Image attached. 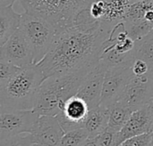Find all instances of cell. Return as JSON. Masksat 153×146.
Returning <instances> with one entry per match:
<instances>
[{"instance_id": "obj_23", "label": "cell", "mask_w": 153, "mask_h": 146, "mask_svg": "<svg viewBox=\"0 0 153 146\" xmlns=\"http://www.w3.org/2000/svg\"><path fill=\"white\" fill-rule=\"evenodd\" d=\"M152 136V132L136 136L126 139L119 146H150Z\"/></svg>"}, {"instance_id": "obj_14", "label": "cell", "mask_w": 153, "mask_h": 146, "mask_svg": "<svg viewBox=\"0 0 153 146\" xmlns=\"http://www.w3.org/2000/svg\"><path fill=\"white\" fill-rule=\"evenodd\" d=\"M22 14L16 12L13 6L0 7V46L20 29Z\"/></svg>"}, {"instance_id": "obj_11", "label": "cell", "mask_w": 153, "mask_h": 146, "mask_svg": "<svg viewBox=\"0 0 153 146\" xmlns=\"http://www.w3.org/2000/svg\"><path fill=\"white\" fill-rule=\"evenodd\" d=\"M89 112L90 108L86 102L75 95L65 102L63 109L56 117L66 133L83 128Z\"/></svg>"}, {"instance_id": "obj_3", "label": "cell", "mask_w": 153, "mask_h": 146, "mask_svg": "<svg viewBox=\"0 0 153 146\" xmlns=\"http://www.w3.org/2000/svg\"><path fill=\"white\" fill-rule=\"evenodd\" d=\"M45 79L39 63L21 67L12 78L0 85V108L33 110Z\"/></svg>"}, {"instance_id": "obj_27", "label": "cell", "mask_w": 153, "mask_h": 146, "mask_svg": "<svg viewBox=\"0 0 153 146\" xmlns=\"http://www.w3.org/2000/svg\"><path fill=\"white\" fill-rule=\"evenodd\" d=\"M149 108H150V112H151V115H152V132H153V97L152 99L150 101V103H148Z\"/></svg>"}, {"instance_id": "obj_8", "label": "cell", "mask_w": 153, "mask_h": 146, "mask_svg": "<svg viewBox=\"0 0 153 146\" xmlns=\"http://www.w3.org/2000/svg\"><path fill=\"white\" fill-rule=\"evenodd\" d=\"M132 67H111L106 71L100 105L108 108L117 103L133 77Z\"/></svg>"}, {"instance_id": "obj_26", "label": "cell", "mask_w": 153, "mask_h": 146, "mask_svg": "<svg viewBox=\"0 0 153 146\" xmlns=\"http://www.w3.org/2000/svg\"><path fill=\"white\" fill-rule=\"evenodd\" d=\"M82 146H98V142H97V138L93 137V138H89L87 140V142Z\"/></svg>"}, {"instance_id": "obj_2", "label": "cell", "mask_w": 153, "mask_h": 146, "mask_svg": "<svg viewBox=\"0 0 153 146\" xmlns=\"http://www.w3.org/2000/svg\"><path fill=\"white\" fill-rule=\"evenodd\" d=\"M97 0H20L24 12L42 17L54 25L57 33L71 27L91 24V4Z\"/></svg>"}, {"instance_id": "obj_20", "label": "cell", "mask_w": 153, "mask_h": 146, "mask_svg": "<svg viewBox=\"0 0 153 146\" xmlns=\"http://www.w3.org/2000/svg\"><path fill=\"white\" fill-rule=\"evenodd\" d=\"M34 143L32 134H22L0 140V146H30Z\"/></svg>"}, {"instance_id": "obj_4", "label": "cell", "mask_w": 153, "mask_h": 146, "mask_svg": "<svg viewBox=\"0 0 153 146\" xmlns=\"http://www.w3.org/2000/svg\"><path fill=\"white\" fill-rule=\"evenodd\" d=\"M92 69L46 79L40 86L34 110L39 115L56 116L65 102L77 94L84 78Z\"/></svg>"}, {"instance_id": "obj_12", "label": "cell", "mask_w": 153, "mask_h": 146, "mask_svg": "<svg viewBox=\"0 0 153 146\" xmlns=\"http://www.w3.org/2000/svg\"><path fill=\"white\" fill-rule=\"evenodd\" d=\"M152 132V121L149 105H144L133 112L124 128L117 134V143L120 145L128 138Z\"/></svg>"}, {"instance_id": "obj_18", "label": "cell", "mask_w": 153, "mask_h": 146, "mask_svg": "<svg viewBox=\"0 0 153 146\" xmlns=\"http://www.w3.org/2000/svg\"><path fill=\"white\" fill-rule=\"evenodd\" d=\"M134 59H142L147 62L153 73V29L141 39L135 41L134 48Z\"/></svg>"}, {"instance_id": "obj_6", "label": "cell", "mask_w": 153, "mask_h": 146, "mask_svg": "<svg viewBox=\"0 0 153 146\" xmlns=\"http://www.w3.org/2000/svg\"><path fill=\"white\" fill-rule=\"evenodd\" d=\"M40 115L33 110L0 108V140L12 136L32 134Z\"/></svg>"}, {"instance_id": "obj_1", "label": "cell", "mask_w": 153, "mask_h": 146, "mask_svg": "<svg viewBox=\"0 0 153 146\" xmlns=\"http://www.w3.org/2000/svg\"><path fill=\"white\" fill-rule=\"evenodd\" d=\"M115 26L100 21L58 32L45 57L38 62L45 78L92 69Z\"/></svg>"}, {"instance_id": "obj_17", "label": "cell", "mask_w": 153, "mask_h": 146, "mask_svg": "<svg viewBox=\"0 0 153 146\" xmlns=\"http://www.w3.org/2000/svg\"><path fill=\"white\" fill-rule=\"evenodd\" d=\"M108 110L109 118L108 128L118 133L129 120L134 110L122 104L119 102H117L111 106H109Z\"/></svg>"}, {"instance_id": "obj_5", "label": "cell", "mask_w": 153, "mask_h": 146, "mask_svg": "<svg viewBox=\"0 0 153 146\" xmlns=\"http://www.w3.org/2000/svg\"><path fill=\"white\" fill-rule=\"evenodd\" d=\"M20 30L32 49L34 63L39 62L48 52L57 34L56 28L48 20L24 12L22 13Z\"/></svg>"}, {"instance_id": "obj_19", "label": "cell", "mask_w": 153, "mask_h": 146, "mask_svg": "<svg viewBox=\"0 0 153 146\" xmlns=\"http://www.w3.org/2000/svg\"><path fill=\"white\" fill-rule=\"evenodd\" d=\"M90 138L84 128H77L65 133L60 146H82Z\"/></svg>"}, {"instance_id": "obj_10", "label": "cell", "mask_w": 153, "mask_h": 146, "mask_svg": "<svg viewBox=\"0 0 153 146\" xmlns=\"http://www.w3.org/2000/svg\"><path fill=\"white\" fill-rule=\"evenodd\" d=\"M108 67L101 61H99L86 75L76 94V95L86 102L90 111L100 105L103 82Z\"/></svg>"}, {"instance_id": "obj_15", "label": "cell", "mask_w": 153, "mask_h": 146, "mask_svg": "<svg viewBox=\"0 0 153 146\" xmlns=\"http://www.w3.org/2000/svg\"><path fill=\"white\" fill-rule=\"evenodd\" d=\"M109 110L107 107L100 105L99 107L90 111L83 128L87 130L90 138H93L100 135L108 124Z\"/></svg>"}, {"instance_id": "obj_25", "label": "cell", "mask_w": 153, "mask_h": 146, "mask_svg": "<svg viewBox=\"0 0 153 146\" xmlns=\"http://www.w3.org/2000/svg\"><path fill=\"white\" fill-rule=\"evenodd\" d=\"M16 0H0V7H6V6H13V3Z\"/></svg>"}, {"instance_id": "obj_21", "label": "cell", "mask_w": 153, "mask_h": 146, "mask_svg": "<svg viewBox=\"0 0 153 146\" xmlns=\"http://www.w3.org/2000/svg\"><path fill=\"white\" fill-rule=\"evenodd\" d=\"M117 132L106 128L100 135L96 136L98 146H119L117 143Z\"/></svg>"}, {"instance_id": "obj_29", "label": "cell", "mask_w": 153, "mask_h": 146, "mask_svg": "<svg viewBox=\"0 0 153 146\" xmlns=\"http://www.w3.org/2000/svg\"><path fill=\"white\" fill-rule=\"evenodd\" d=\"M30 146H42V145H39V144H32Z\"/></svg>"}, {"instance_id": "obj_22", "label": "cell", "mask_w": 153, "mask_h": 146, "mask_svg": "<svg viewBox=\"0 0 153 146\" xmlns=\"http://www.w3.org/2000/svg\"><path fill=\"white\" fill-rule=\"evenodd\" d=\"M20 68L21 67L0 59V85L5 83L10 78H12Z\"/></svg>"}, {"instance_id": "obj_7", "label": "cell", "mask_w": 153, "mask_h": 146, "mask_svg": "<svg viewBox=\"0 0 153 146\" xmlns=\"http://www.w3.org/2000/svg\"><path fill=\"white\" fill-rule=\"evenodd\" d=\"M153 97V73L133 75L117 102L135 111L147 105Z\"/></svg>"}, {"instance_id": "obj_24", "label": "cell", "mask_w": 153, "mask_h": 146, "mask_svg": "<svg viewBox=\"0 0 153 146\" xmlns=\"http://www.w3.org/2000/svg\"><path fill=\"white\" fill-rule=\"evenodd\" d=\"M132 71L135 76H143L151 72L149 65L142 59H134V62L132 65Z\"/></svg>"}, {"instance_id": "obj_13", "label": "cell", "mask_w": 153, "mask_h": 146, "mask_svg": "<svg viewBox=\"0 0 153 146\" xmlns=\"http://www.w3.org/2000/svg\"><path fill=\"white\" fill-rule=\"evenodd\" d=\"M65 135L56 116L40 115L37 127L32 133L34 143L42 146H60Z\"/></svg>"}, {"instance_id": "obj_28", "label": "cell", "mask_w": 153, "mask_h": 146, "mask_svg": "<svg viewBox=\"0 0 153 146\" xmlns=\"http://www.w3.org/2000/svg\"><path fill=\"white\" fill-rule=\"evenodd\" d=\"M150 146H153V132H152V141H151V145Z\"/></svg>"}, {"instance_id": "obj_9", "label": "cell", "mask_w": 153, "mask_h": 146, "mask_svg": "<svg viewBox=\"0 0 153 146\" xmlns=\"http://www.w3.org/2000/svg\"><path fill=\"white\" fill-rule=\"evenodd\" d=\"M0 59L18 67L34 63L32 49L20 29L0 46Z\"/></svg>"}, {"instance_id": "obj_16", "label": "cell", "mask_w": 153, "mask_h": 146, "mask_svg": "<svg viewBox=\"0 0 153 146\" xmlns=\"http://www.w3.org/2000/svg\"><path fill=\"white\" fill-rule=\"evenodd\" d=\"M132 0H105L106 12L101 21L117 25L124 21V18Z\"/></svg>"}]
</instances>
